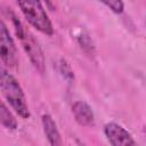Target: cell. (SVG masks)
I'll use <instances>...</instances> for the list:
<instances>
[{"instance_id": "obj_1", "label": "cell", "mask_w": 146, "mask_h": 146, "mask_svg": "<svg viewBox=\"0 0 146 146\" xmlns=\"http://www.w3.org/2000/svg\"><path fill=\"white\" fill-rule=\"evenodd\" d=\"M7 15L11 21L14 32L23 50L29 57L31 64L40 74H43L46 71V60H44V54L38 40L34 38L33 33L24 25V23L17 17V15L13 10H10V8H7Z\"/></svg>"}, {"instance_id": "obj_2", "label": "cell", "mask_w": 146, "mask_h": 146, "mask_svg": "<svg viewBox=\"0 0 146 146\" xmlns=\"http://www.w3.org/2000/svg\"><path fill=\"white\" fill-rule=\"evenodd\" d=\"M0 91L11 110L22 119L31 116L25 94L18 80L0 63Z\"/></svg>"}, {"instance_id": "obj_3", "label": "cell", "mask_w": 146, "mask_h": 146, "mask_svg": "<svg viewBox=\"0 0 146 146\" xmlns=\"http://www.w3.org/2000/svg\"><path fill=\"white\" fill-rule=\"evenodd\" d=\"M17 6L26 22L42 34L51 36L54 25L41 0H16Z\"/></svg>"}, {"instance_id": "obj_4", "label": "cell", "mask_w": 146, "mask_h": 146, "mask_svg": "<svg viewBox=\"0 0 146 146\" xmlns=\"http://www.w3.org/2000/svg\"><path fill=\"white\" fill-rule=\"evenodd\" d=\"M0 62L7 68H15L18 64L16 43L3 21L0 18Z\"/></svg>"}, {"instance_id": "obj_5", "label": "cell", "mask_w": 146, "mask_h": 146, "mask_svg": "<svg viewBox=\"0 0 146 146\" xmlns=\"http://www.w3.org/2000/svg\"><path fill=\"white\" fill-rule=\"evenodd\" d=\"M104 135L107 141L113 146H133L137 144L132 135L116 122L106 123L104 125Z\"/></svg>"}, {"instance_id": "obj_6", "label": "cell", "mask_w": 146, "mask_h": 146, "mask_svg": "<svg viewBox=\"0 0 146 146\" xmlns=\"http://www.w3.org/2000/svg\"><path fill=\"white\" fill-rule=\"evenodd\" d=\"M74 120L81 127H92L95 124V114L91 106L84 100H76L72 105Z\"/></svg>"}, {"instance_id": "obj_7", "label": "cell", "mask_w": 146, "mask_h": 146, "mask_svg": "<svg viewBox=\"0 0 146 146\" xmlns=\"http://www.w3.org/2000/svg\"><path fill=\"white\" fill-rule=\"evenodd\" d=\"M41 124L44 132V136L48 143L52 146H60L63 145L60 132L57 128V124L50 114H42L41 116Z\"/></svg>"}, {"instance_id": "obj_8", "label": "cell", "mask_w": 146, "mask_h": 146, "mask_svg": "<svg viewBox=\"0 0 146 146\" xmlns=\"http://www.w3.org/2000/svg\"><path fill=\"white\" fill-rule=\"evenodd\" d=\"M0 123L8 130H16L18 127L17 120L13 112L0 98Z\"/></svg>"}, {"instance_id": "obj_9", "label": "cell", "mask_w": 146, "mask_h": 146, "mask_svg": "<svg viewBox=\"0 0 146 146\" xmlns=\"http://www.w3.org/2000/svg\"><path fill=\"white\" fill-rule=\"evenodd\" d=\"M57 65H58V72L63 75V78H64L65 80L72 82V81L74 80V72H73V70L71 68L70 64H68L65 59L62 58V59L58 60Z\"/></svg>"}, {"instance_id": "obj_10", "label": "cell", "mask_w": 146, "mask_h": 146, "mask_svg": "<svg viewBox=\"0 0 146 146\" xmlns=\"http://www.w3.org/2000/svg\"><path fill=\"white\" fill-rule=\"evenodd\" d=\"M104 6H106L114 14H122L124 10V2L123 0H98Z\"/></svg>"}, {"instance_id": "obj_11", "label": "cell", "mask_w": 146, "mask_h": 146, "mask_svg": "<svg viewBox=\"0 0 146 146\" xmlns=\"http://www.w3.org/2000/svg\"><path fill=\"white\" fill-rule=\"evenodd\" d=\"M44 1H46L47 6L50 8V10H54V5H52V1H51V0H44Z\"/></svg>"}]
</instances>
